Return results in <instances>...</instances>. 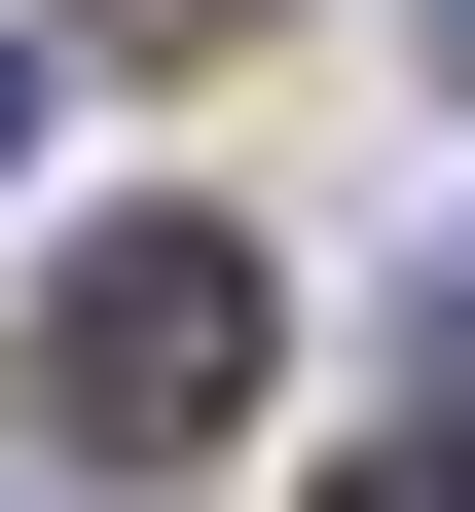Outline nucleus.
I'll return each mask as SVG.
<instances>
[{
    "label": "nucleus",
    "instance_id": "f257e3e1",
    "mask_svg": "<svg viewBox=\"0 0 475 512\" xmlns=\"http://www.w3.org/2000/svg\"><path fill=\"white\" fill-rule=\"evenodd\" d=\"M37 403H74V439H220V403H256V256H220V220H110L74 330H37Z\"/></svg>",
    "mask_w": 475,
    "mask_h": 512
},
{
    "label": "nucleus",
    "instance_id": "f03ea898",
    "mask_svg": "<svg viewBox=\"0 0 475 512\" xmlns=\"http://www.w3.org/2000/svg\"><path fill=\"white\" fill-rule=\"evenodd\" d=\"M329 512H475V476H439V439H402V476H329Z\"/></svg>",
    "mask_w": 475,
    "mask_h": 512
},
{
    "label": "nucleus",
    "instance_id": "7ed1b4c3",
    "mask_svg": "<svg viewBox=\"0 0 475 512\" xmlns=\"http://www.w3.org/2000/svg\"><path fill=\"white\" fill-rule=\"evenodd\" d=\"M110 37H220V0H110Z\"/></svg>",
    "mask_w": 475,
    "mask_h": 512
},
{
    "label": "nucleus",
    "instance_id": "20e7f679",
    "mask_svg": "<svg viewBox=\"0 0 475 512\" xmlns=\"http://www.w3.org/2000/svg\"><path fill=\"white\" fill-rule=\"evenodd\" d=\"M0 147H37V74H0Z\"/></svg>",
    "mask_w": 475,
    "mask_h": 512
},
{
    "label": "nucleus",
    "instance_id": "39448f33",
    "mask_svg": "<svg viewBox=\"0 0 475 512\" xmlns=\"http://www.w3.org/2000/svg\"><path fill=\"white\" fill-rule=\"evenodd\" d=\"M439 37H475V0H439Z\"/></svg>",
    "mask_w": 475,
    "mask_h": 512
}]
</instances>
